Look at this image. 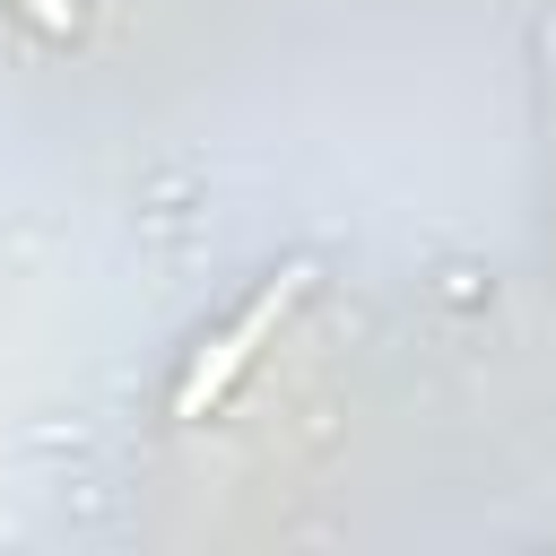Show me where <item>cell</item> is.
Instances as JSON below:
<instances>
[{
  "mask_svg": "<svg viewBox=\"0 0 556 556\" xmlns=\"http://www.w3.org/2000/svg\"><path fill=\"white\" fill-rule=\"evenodd\" d=\"M304 278H313V269H304V261H287V269H278V278H269V287H261V295H252V304H243V313H235V321L191 356V374H182V391H174V417H208V408L226 400V382L261 356V339L287 321V304L304 295Z\"/></svg>",
  "mask_w": 556,
  "mask_h": 556,
  "instance_id": "cell-1",
  "label": "cell"
},
{
  "mask_svg": "<svg viewBox=\"0 0 556 556\" xmlns=\"http://www.w3.org/2000/svg\"><path fill=\"white\" fill-rule=\"evenodd\" d=\"M17 9H26L43 35H70V26H78V0H17Z\"/></svg>",
  "mask_w": 556,
  "mask_h": 556,
  "instance_id": "cell-2",
  "label": "cell"
}]
</instances>
